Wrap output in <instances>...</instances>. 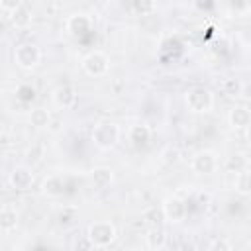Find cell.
Here are the masks:
<instances>
[{
  "instance_id": "27",
  "label": "cell",
  "mask_w": 251,
  "mask_h": 251,
  "mask_svg": "<svg viewBox=\"0 0 251 251\" xmlns=\"http://www.w3.org/2000/svg\"><path fill=\"white\" fill-rule=\"evenodd\" d=\"M131 8H133V10H137L139 14H145V12L155 10V8H157V4H155V2H133V4H131Z\"/></svg>"
},
{
  "instance_id": "26",
  "label": "cell",
  "mask_w": 251,
  "mask_h": 251,
  "mask_svg": "<svg viewBox=\"0 0 251 251\" xmlns=\"http://www.w3.org/2000/svg\"><path fill=\"white\" fill-rule=\"evenodd\" d=\"M75 216H76L75 208H63V212L59 214V222H61L63 226H67V224H71V222L75 220Z\"/></svg>"
},
{
  "instance_id": "4",
  "label": "cell",
  "mask_w": 251,
  "mask_h": 251,
  "mask_svg": "<svg viewBox=\"0 0 251 251\" xmlns=\"http://www.w3.org/2000/svg\"><path fill=\"white\" fill-rule=\"evenodd\" d=\"M41 59V51L35 43H20L14 49V61L22 69H33Z\"/></svg>"
},
{
  "instance_id": "29",
  "label": "cell",
  "mask_w": 251,
  "mask_h": 251,
  "mask_svg": "<svg viewBox=\"0 0 251 251\" xmlns=\"http://www.w3.org/2000/svg\"><path fill=\"white\" fill-rule=\"evenodd\" d=\"M180 251H196V245H194V241H184L182 243V247H180Z\"/></svg>"
},
{
  "instance_id": "13",
  "label": "cell",
  "mask_w": 251,
  "mask_h": 251,
  "mask_svg": "<svg viewBox=\"0 0 251 251\" xmlns=\"http://www.w3.org/2000/svg\"><path fill=\"white\" fill-rule=\"evenodd\" d=\"M18 224V212L12 204H4L0 210V227L4 233H10Z\"/></svg>"
},
{
  "instance_id": "14",
  "label": "cell",
  "mask_w": 251,
  "mask_h": 251,
  "mask_svg": "<svg viewBox=\"0 0 251 251\" xmlns=\"http://www.w3.org/2000/svg\"><path fill=\"white\" fill-rule=\"evenodd\" d=\"M41 190H43V194L53 196V198H55V196H61L63 190H65V180H63V176H59V175H51V176H47V178L43 180Z\"/></svg>"
},
{
  "instance_id": "11",
  "label": "cell",
  "mask_w": 251,
  "mask_h": 251,
  "mask_svg": "<svg viewBox=\"0 0 251 251\" xmlns=\"http://www.w3.org/2000/svg\"><path fill=\"white\" fill-rule=\"evenodd\" d=\"M229 124L237 129L251 126V110L247 106H235L229 110Z\"/></svg>"
},
{
  "instance_id": "2",
  "label": "cell",
  "mask_w": 251,
  "mask_h": 251,
  "mask_svg": "<svg viewBox=\"0 0 251 251\" xmlns=\"http://www.w3.org/2000/svg\"><path fill=\"white\" fill-rule=\"evenodd\" d=\"M118 137H120V127L116 124H112V122H100L92 129V141L102 149L114 147Z\"/></svg>"
},
{
  "instance_id": "17",
  "label": "cell",
  "mask_w": 251,
  "mask_h": 251,
  "mask_svg": "<svg viewBox=\"0 0 251 251\" xmlns=\"http://www.w3.org/2000/svg\"><path fill=\"white\" fill-rule=\"evenodd\" d=\"M145 239H147V245H149L151 249H161V247L167 243V233H165L163 227H151V229L147 231Z\"/></svg>"
},
{
  "instance_id": "5",
  "label": "cell",
  "mask_w": 251,
  "mask_h": 251,
  "mask_svg": "<svg viewBox=\"0 0 251 251\" xmlns=\"http://www.w3.org/2000/svg\"><path fill=\"white\" fill-rule=\"evenodd\" d=\"M108 67H110V59L102 51H90L82 59V69L90 76H102V75H106L108 73Z\"/></svg>"
},
{
  "instance_id": "8",
  "label": "cell",
  "mask_w": 251,
  "mask_h": 251,
  "mask_svg": "<svg viewBox=\"0 0 251 251\" xmlns=\"http://www.w3.org/2000/svg\"><path fill=\"white\" fill-rule=\"evenodd\" d=\"M216 165H218V161H216V155L212 151H200L192 159V169L198 175H210V173H214Z\"/></svg>"
},
{
  "instance_id": "18",
  "label": "cell",
  "mask_w": 251,
  "mask_h": 251,
  "mask_svg": "<svg viewBox=\"0 0 251 251\" xmlns=\"http://www.w3.org/2000/svg\"><path fill=\"white\" fill-rule=\"evenodd\" d=\"M149 137H151V131L143 124H137L129 129V139L133 141V145H145L149 141Z\"/></svg>"
},
{
  "instance_id": "24",
  "label": "cell",
  "mask_w": 251,
  "mask_h": 251,
  "mask_svg": "<svg viewBox=\"0 0 251 251\" xmlns=\"http://www.w3.org/2000/svg\"><path fill=\"white\" fill-rule=\"evenodd\" d=\"M75 251H94V243L90 241L88 235L78 237V241L75 243Z\"/></svg>"
},
{
  "instance_id": "22",
  "label": "cell",
  "mask_w": 251,
  "mask_h": 251,
  "mask_svg": "<svg viewBox=\"0 0 251 251\" xmlns=\"http://www.w3.org/2000/svg\"><path fill=\"white\" fill-rule=\"evenodd\" d=\"M16 98L20 102H24V104H29V102L35 100V88L31 84H20L16 88Z\"/></svg>"
},
{
  "instance_id": "30",
  "label": "cell",
  "mask_w": 251,
  "mask_h": 251,
  "mask_svg": "<svg viewBox=\"0 0 251 251\" xmlns=\"http://www.w3.org/2000/svg\"><path fill=\"white\" fill-rule=\"evenodd\" d=\"M247 169L251 171V155H249V159H247Z\"/></svg>"
},
{
  "instance_id": "6",
  "label": "cell",
  "mask_w": 251,
  "mask_h": 251,
  "mask_svg": "<svg viewBox=\"0 0 251 251\" xmlns=\"http://www.w3.org/2000/svg\"><path fill=\"white\" fill-rule=\"evenodd\" d=\"M161 208H163V212H165V218H167L169 222H173V224L182 222L184 216H186V204H184V200H180L178 196H169V198H165V202H163Z\"/></svg>"
},
{
  "instance_id": "12",
  "label": "cell",
  "mask_w": 251,
  "mask_h": 251,
  "mask_svg": "<svg viewBox=\"0 0 251 251\" xmlns=\"http://www.w3.org/2000/svg\"><path fill=\"white\" fill-rule=\"evenodd\" d=\"M90 180H92V184H94L96 188H106V186L112 184L114 173H112V169H108V167H94V169L90 171Z\"/></svg>"
},
{
  "instance_id": "25",
  "label": "cell",
  "mask_w": 251,
  "mask_h": 251,
  "mask_svg": "<svg viewBox=\"0 0 251 251\" xmlns=\"http://www.w3.org/2000/svg\"><path fill=\"white\" fill-rule=\"evenodd\" d=\"M210 251H231V245H229V241L226 237H218V239L212 241Z\"/></svg>"
},
{
  "instance_id": "16",
  "label": "cell",
  "mask_w": 251,
  "mask_h": 251,
  "mask_svg": "<svg viewBox=\"0 0 251 251\" xmlns=\"http://www.w3.org/2000/svg\"><path fill=\"white\" fill-rule=\"evenodd\" d=\"M143 220L151 226V227H163V224H165V212H163V208H157V206H151V208H147L145 212H143Z\"/></svg>"
},
{
  "instance_id": "10",
  "label": "cell",
  "mask_w": 251,
  "mask_h": 251,
  "mask_svg": "<svg viewBox=\"0 0 251 251\" xmlns=\"http://www.w3.org/2000/svg\"><path fill=\"white\" fill-rule=\"evenodd\" d=\"M65 25H67L69 33H73V35H84L86 31H90L92 22H90V18L86 14H73V16L67 18V24Z\"/></svg>"
},
{
  "instance_id": "19",
  "label": "cell",
  "mask_w": 251,
  "mask_h": 251,
  "mask_svg": "<svg viewBox=\"0 0 251 251\" xmlns=\"http://www.w3.org/2000/svg\"><path fill=\"white\" fill-rule=\"evenodd\" d=\"M29 122H31V126H35V127H45V126H49V122H51V114H49V110H45V108H33V110L29 112Z\"/></svg>"
},
{
  "instance_id": "20",
  "label": "cell",
  "mask_w": 251,
  "mask_h": 251,
  "mask_svg": "<svg viewBox=\"0 0 251 251\" xmlns=\"http://www.w3.org/2000/svg\"><path fill=\"white\" fill-rule=\"evenodd\" d=\"M235 190L239 194H243V196L251 194V171L249 169L237 173V176H235Z\"/></svg>"
},
{
  "instance_id": "1",
  "label": "cell",
  "mask_w": 251,
  "mask_h": 251,
  "mask_svg": "<svg viewBox=\"0 0 251 251\" xmlns=\"http://www.w3.org/2000/svg\"><path fill=\"white\" fill-rule=\"evenodd\" d=\"M184 100H186L188 110H192L196 114L210 112L212 106H214V94L206 86H192V88H188L186 94H184Z\"/></svg>"
},
{
  "instance_id": "23",
  "label": "cell",
  "mask_w": 251,
  "mask_h": 251,
  "mask_svg": "<svg viewBox=\"0 0 251 251\" xmlns=\"http://www.w3.org/2000/svg\"><path fill=\"white\" fill-rule=\"evenodd\" d=\"M226 167H227V171H231V173H241V171L247 169V159L237 153V155H233V157L227 159Z\"/></svg>"
},
{
  "instance_id": "9",
  "label": "cell",
  "mask_w": 251,
  "mask_h": 251,
  "mask_svg": "<svg viewBox=\"0 0 251 251\" xmlns=\"http://www.w3.org/2000/svg\"><path fill=\"white\" fill-rule=\"evenodd\" d=\"M8 180L16 190H27L33 184V173L27 167H14Z\"/></svg>"
},
{
  "instance_id": "3",
  "label": "cell",
  "mask_w": 251,
  "mask_h": 251,
  "mask_svg": "<svg viewBox=\"0 0 251 251\" xmlns=\"http://www.w3.org/2000/svg\"><path fill=\"white\" fill-rule=\"evenodd\" d=\"M86 235L94 243V247H106L116 239V227L110 222H94L88 226Z\"/></svg>"
},
{
  "instance_id": "15",
  "label": "cell",
  "mask_w": 251,
  "mask_h": 251,
  "mask_svg": "<svg viewBox=\"0 0 251 251\" xmlns=\"http://www.w3.org/2000/svg\"><path fill=\"white\" fill-rule=\"evenodd\" d=\"M10 20L16 27H27L31 24V10L25 4H20L14 12H10Z\"/></svg>"
},
{
  "instance_id": "7",
  "label": "cell",
  "mask_w": 251,
  "mask_h": 251,
  "mask_svg": "<svg viewBox=\"0 0 251 251\" xmlns=\"http://www.w3.org/2000/svg\"><path fill=\"white\" fill-rule=\"evenodd\" d=\"M53 102L55 106L67 110V108H73L76 104V90L73 84H61L53 90Z\"/></svg>"
},
{
  "instance_id": "21",
  "label": "cell",
  "mask_w": 251,
  "mask_h": 251,
  "mask_svg": "<svg viewBox=\"0 0 251 251\" xmlns=\"http://www.w3.org/2000/svg\"><path fill=\"white\" fill-rule=\"evenodd\" d=\"M222 88H224V92H226L227 96H239L241 90H243V84H241L239 78L229 76V78H226V80L222 82Z\"/></svg>"
},
{
  "instance_id": "28",
  "label": "cell",
  "mask_w": 251,
  "mask_h": 251,
  "mask_svg": "<svg viewBox=\"0 0 251 251\" xmlns=\"http://www.w3.org/2000/svg\"><path fill=\"white\" fill-rule=\"evenodd\" d=\"M20 4H22L20 0H0V8H2L4 12H8V10H10V12H14Z\"/></svg>"
}]
</instances>
